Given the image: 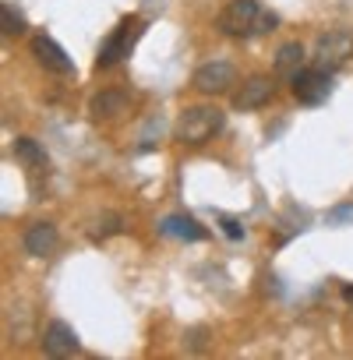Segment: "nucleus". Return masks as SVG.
I'll return each instance as SVG.
<instances>
[{
  "label": "nucleus",
  "instance_id": "1",
  "mask_svg": "<svg viewBox=\"0 0 353 360\" xmlns=\"http://www.w3.org/2000/svg\"><path fill=\"white\" fill-rule=\"evenodd\" d=\"M219 32L223 36H233V39H251V36H262V32H272L279 25L276 15L262 11L258 0H230V4L219 11Z\"/></svg>",
  "mask_w": 353,
  "mask_h": 360
},
{
  "label": "nucleus",
  "instance_id": "2",
  "mask_svg": "<svg viewBox=\"0 0 353 360\" xmlns=\"http://www.w3.org/2000/svg\"><path fill=\"white\" fill-rule=\"evenodd\" d=\"M223 124H226V113L219 106H209V103L188 106L181 113V120H176V138H181L184 145H191V148H198V145L212 141V134H219Z\"/></svg>",
  "mask_w": 353,
  "mask_h": 360
},
{
  "label": "nucleus",
  "instance_id": "3",
  "mask_svg": "<svg viewBox=\"0 0 353 360\" xmlns=\"http://www.w3.org/2000/svg\"><path fill=\"white\" fill-rule=\"evenodd\" d=\"M141 32H145V22L138 18V15H127V18H120V25L103 39V46H99V57H96V68H113V64H120L131 50H134V43L141 39Z\"/></svg>",
  "mask_w": 353,
  "mask_h": 360
},
{
  "label": "nucleus",
  "instance_id": "4",
  "mask_svg": "<svg viewBox=\"0 0 353 360\" xmlns=\"http://www.w3.org/2000/svg\"><path fill=\"white\" fill-rule=\"evenodd\" d=\"M290 92H293V99L297 103H304V106H321L328 96H332V71H325V68H300L293 78H290Z\"/></svg>",
  "mask_w": 353,
  "mask_h": 360
},
{
  "label": "nucleus",
  "instance_id": "5",
  "mask_svg": "<svg viewBox=\"0 0 353 360\" xmlns=\"http://www.w3.org/2000/svg\"><path fill=\"white\" fill-rule=\"evenodd\" d=\"M353 57V36L335 29V32H325L314 46V64L325 68V71H339L346 60Z\"/></svg>",
  "mask_w": 353,
  "mask_h": 360
},
{
  "label": "nucleus",
  "instance_id": "6",
  "mask_svg": "<svg viewBox=\"0 0 353 360\" xmlns=\"http://www.w3.org/2000/svg\"><path fill=\"white\" fill-rule=\"evenodd\" d=\"M237 82V68L230 60H209L195 71V89L198 92H209V96H219V92H230V85Z\"/></svg>",
  "mask_w": 353,
  "mask_h": 360
},
{
  "label": "nucleus",
  "instance_id": "7",
  "mask_svg": "<svg viewBox=\"0 0 353 360\" xmlns=\"http://www.w3.org/2000/svg\"><path fill=\"white\" fill-rule=\"evenodd\" d=\"M43 349H46V356L60 360V356H75L82 349V342H78V335L68 321H50L46 332H43Z\"/></svg>",
  "mask_w": 353,
  "mask_h": 360
},
{
  "label": "nucleus",
  "instance_id": "8",
  "mask_svg": "<svg viewBox=\"0 0 353 360\" xmlns=\"http://www.w3.org/2000/svg\"><path fill=\"white\" fill-rule=\"evenodd\" d=\"M272 96H276V85H272V78H265V75H255V78H248V82L240 85V92L233 96V106H237V110H258V106H265Z\"/></svg>",
  "mask_w": 353,
  "mask_h": 360
},
{
  "label": "nucleus",
  "instance_id": "9",
  "mask_svg": "<svg viewBox=\"0 0 353 360\" xmlns=\"http://www.w3.org/2000/svg\"><path fill=\"white\" fill-rule=\"evenodd\" d=\"M32 53H36V60H39L46 71H53V75H71V71H75L71 57H68L50 36H36V39H32Z\"/></svg>",
  "mask_w": 353,
  "mask_h": 360
},
{
  "label": "nucleus",
  "instance_id": "10",
  "mask_svg": "<svg viewBox=\"0 0 353 360\" xmlns=\"http://www.w3.org/2000/svg\"><path fill=\"white\" fill-rule=\"evenodd\" d=\"M25 251L29 255H36V258H43V255H50L53 248H57V226L53 223H32L29 230H25Z\"/></svg>",
  "mask_w": 353,
  "mask_h": 360
},
{
  "label": "nucleus",
  "instance_id": "11",
  "mask_svg": "<svg viewBox=\"0 0 353 360\" xmlns=\"http://www.w3.org/2000/svg\"><path fill=\"white\" fill-rule=\"evenodd\" d=\"M124 110H127V96H124V92H117V89H106V92H99V96L89 103V113H92L96 120L120 117Z\"/></svg>",
  "mask_w": 353,
  "mask_h": 360
},
{
  "label": "nucleus",
  "instance_id": "12",
  "mask_svg": "<svg viewBox=\"0 0 353 360\" xmlns=\"http://www.w3.org/2000/svg\"><path fill=\"white\" fill-rule=\"evenodd\" d=\"M166 237H181V240H202L205 237V226L191 216H166L162 226H159Z\"/></svg>",
  "mask_w": 353,
  "mask_h": 360
},
{
  "label": "nucleus",
  "instance_id": "13",
  "mask_svg": "<svg viewBox=\"0 0 353 360\" xmlns=\"http://www.w3.org/2000/svg\"><path fill=\"white\" fill-rule=\"evenodd\" d=\"M300 68H304V46L300 43H286V46L276 50V75L293 78Z\"/></svg>",
  "mask_w": 353,
  "mask_h": 360
},
{
  "label": "nucleus",
  "instance_id": "14",
  "mask_svg": "<svg viewBox=\"0 0 353 360\" xmlns=\"http://www.w3.org/2000/svg\"><path fill=\"white\" fill-rule=\"evenodd\" d=\"M15 159L22 166H29V169H43L46 166V152H43V145L36 138H18L15 141Z\"/></svg>",
  "mask_w": 353,
  "mask_h": 360
},
{
  "label": "nucleus",
  "instance_id": "15",
  "mask_svg": "<svg viewBox=\"0 0 353 360\" xmlns=\"http://www.w3.org/2000/svg\"><path fill=\"white\" fill-rule=\"evenodd\" d=\"M0 22H4V36H22L25 32V18H22V11L11 4V0L0 4Z\"/></svg>",
  "mask_w": 353,
  "mask_h": 360
},
{
  "label": "nucleus",
  "instance_id": "16",
  "mask_svg": "<svg viewBox=\"0 0 353 360\" xmlns=\"http://www.w3.org/2000/svg\"><path fill=\"white\" fill-rule=\"evenodd\" d=\"M117 230H120V216H106L103 226L92 230V240H103V237H110V233H117Z\"/></svg>",
  "mask_w": 353,
  "mask_h": 360
},
{
  "label": "nucleus",
  "instance_id": "17",
  "mask_svg": "<svg viewBox=\"0 0 353 360\" xmlns=\"http://www.w3.org/2000/svg\"><path fill=\"white\" fill-rule=\"evenodd\" d=\"M219 223H223V233H226L230 240H240V237H244V226H240V219H233V216H219Z\"/></svg>",
  "mask_w": 353,
  "mask_h": 360
},
{
  "label": "nucleus",
  "instance_id": "18",
  "mask_svg": "<svg viewBox=\"0 0 353 360\" xmlns=\"http://www.w3.org/2000/svg\"><path fill=\"white\" fill-rule=\"evenodd\" d=\"M342 297H346V300L353 304V286H342Z\"/></svg>",
  "mask_w": 353,
  "mask_h": 360
}]
</instances>
